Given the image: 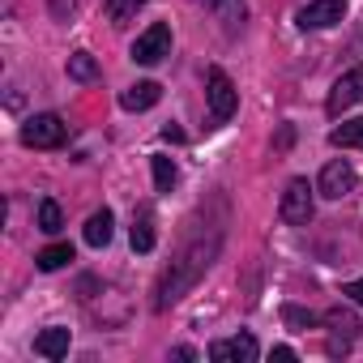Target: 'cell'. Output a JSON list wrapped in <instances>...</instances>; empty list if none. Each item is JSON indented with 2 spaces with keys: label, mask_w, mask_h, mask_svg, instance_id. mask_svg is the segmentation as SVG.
Here are the masks:
<instances>
[{
  "label": "cell",
  "mask_w": 363,
  "mask_h": 363,
  "mask_svg": "<svg viewBox=\"0 0 363 363\" xmlns=\"http://www.w3.org/2000/svg\"><path fill=\"white\" fill-rule=\"evenodd\" d=\"M111 231H116L111 210H94V214L86 218V244H90V248H107V244H111Z\"/></svg>",
  "instance_id": "5bb4252c"
},
{
  "label": "cell",
  "mask_w": 363,
  "mask_h": 363,
  "mask_svg": "<svg viewBox=\"0 0 363 363\" xmlns=\"http://www.w3.org/2000/svg\"><path fill=\"white\" fill-rule=\"evenodd\" d=\"M354 189H359V171H354L346 158H329V162L320 167V179H316V193H320V197L342 201V197H350Z\"/></svg>",
  "instance_id": "5b68a950"
},
{
  "label": "cell",
  "mask_w": 363,
  "mask_h": 363,
  "mask_svg": "<svg viewBox=\"0 0 363 363\" xmlns=\"http://www.w3.org/2000/svg\"><path fill=\"white\" fill-rule=\"evenodd\" d=\"M150 167H154V189H158V193H171V189H175V179H179V167H175L167 154H154Z\"/></svg>",
  "instance_id": "e0dca14e"
},
{
  "label": "cell",
  "mask_w": 363,
  "mask_h": 363,
  "mask_svg": "<svg viewBox=\"0 0 363 363\" xmlns=\"http://www.w3.org/2000/svg\"><path fill=\"white\" fill-rule=\"evenodd\" d=\"M158 99H162V86H158V82H137V86H128V90L120 94V107H124V111H150Z\"/></svg>",
  "instance_id": "7c38bea8"
},
{
  "label": "cell",
  "mask_w": 363,
  "mask_h": 363,
  "mask_svg": "<svg viewBox=\"0 0 363 363\" xmlns=\"http://www.w3.org/2000/svg\"><path fill=\"white\" fill-rule=\"evenodd\" d=\"M282 320H286L291 329H316V312H308V308H299V303H282Z\"/></svg>",
  "instance_id": "7402d4cb"
},
{
  "label": "cell",
  "mask_w": 363,
  "mask_h": 363,
  "mask_svg": "<svg viewBox=\"0 0 363 363\" xmlns=\"http://www.w3.org/2000/svg\"><path fill=\"white\" fill-rule=\"evenodd\" d=\"M197 5H206V9L223 22L227 35H240L244 22H248V5H244V0H197Z\"/></svg>",
  "instance_id": "8fae6325"
},
{
  "label": "cell",
  "mask_w": 363,
  "mask_h": 363,
  "mask_svg": "<svg viewBox=\"0 0 363 363\" xmlns=\"http://www.w3.org/2000/svg\"><path fill=\"white\" fill-rule=\"evenodd\" d=\"M52 13H56V18H69V13H73V0H52Z\"/></svg>",
  "instance_id": "d4e9b609"
},
{
  "label": "cell",
  "mask_w": 363,
  "mask_h": 363,
  "mask_svg": "<svg viewBox=\"0 0 363 363\" xmlns=\"http://www.w3.org/2000/svg\"><path fill=\"white\" fill-rule=\"evenodd\" d=\"M171 359H197V350H193V346H175Z\"/></svg>",
  "instance_id": "4316f807"
},
{
  "label": "cell",
  "mask_w": 363,
  "mask_h": 363,
  "mask_svg": "<svg viewBox=\"0 0 363 363\" xmlns=\"http://www.w3.org/2000/svg\"><path fill=\"white\" fill-rule=\"evenodd\" d=\"M60 227H65V214H60V206H56L52 197H43V201H39V231H43V235H56Z\"/></svg>",
  "instance_id": "ffe728a7"
},
{
  "label": "cell",
  "mask_w": 363,
  "mask_h": 363,
  "mask_svg": "<svg viewBox=\"0 0 363 363\" xmlns=\"http://www.w3.org/2000/svg\"><path fill=\"white\" fill-rule=\"evenodd\" d=\"M69 77L82 82V86L99 82V60H94L90 52H73V56H69Z\"/></svg>",
  "instance_id": "2e32d148"
},
{
  "label": "cell",
  "mask_w": 363,
  "mask_h": 363,
  "mask_svg": "<svg viewBox=\"0 0 363 363\" xmlns=\"http://www.w3.org/2000/svg\"><path fill=\"white\" fill-rule=\"evenodd\" d=\"M218 248H223V231H210V235H201V240H189L184 248L175 252V261L162 269V278H158V286H154V308L167 312L171 303L184 299V295L206 278V269L214 265Z\"/></svg>",
  "instance_id": "6da1fadb"
},
{
  "label": "cell",
  "mask_w": 363,
  "mask_h": 363,
  "mask_svg": "<svg viewBox=\"0 0 363 363\" xmlns=\"http://www.w3.org/2000/svg\"><path fill=\"white\" fill-rule=\"evenodd\" d=\"M65 137H69V124L56 111L30 116L22 124V145H30V150H56V145H65Z\"/></svg>",
  "instance_id": "277c9868"
},
{
  "label": "cell",
  "mask_w": 363,
  "mask_h": 363,
  "mask_svg": "<svg viewBox=\"0 0 363 363\" xmlns=\"http://www.w3.org/2000/svg\"><path fill=\"white\" fill-rule=\"evenodd\" d=\"M342 18H346L342 0H308V5L295 13V26L299 30H325V26H337Z\"/></svg>",
  "instance_id": "9c48e42d"
},
{
  "label": "cell",
  "mask_w": 363,
  "mask_h": 363,
  "mask_svg": "<svg viewBox=\"0 0 363 363\" xmlns=\"http://www.w3.org/2000/svg\"><path fill=\"white\" fill-rule=\"evenodd\" d=\"M73 261V244H48L39 257H35V265L43 269V274H52V269H60V265H69Z\"/></svg>",
  "instance_id": "ac0fdd59"
},
{
  "label": "cell",
  "mask_w": 363,
  "mask_h": 363,
  "mask_svg": "<svg viewBox=\"0 0 363 363\" xmlns=\"http://www.w3.org/2000/svg\"><path fill=\"white\" fill-rule=\"evenodd\" d=\"M141 5H145V0H107V18H111V26H128V22L137 18Z\"/></svg>",
  "instance_id": "44dd1931"
},
{
  "label": "cell",
  "mask_w": 363,
  "mask_h": 363,
  "mask_svg": "<svg viewBox=\"0 0 363 363\" xmlns=\"http://www.w3.org/2000/svg\"><path fill=\"white\" fill-rule=\"evenodd\" d=\"M329 145H337V150H363V120H350V124L333 128Z\"/></svg>",
  "instance_id": "d6986e66"
},
{
  "label": "cell",
  "mask_w": 363,
  "mask_h": 363,
  "mask_svg": "<svg viewBox=\"0 0 363 363\" xmlns=\"http://www.w3.org/2000/svg\"><path fill=\"white\" fill-rule=\"evenodd\" d=\"M162 141H184V128H179V124H162Z\"/></svg>",
  "instance_id": "cb8c5ba5"
},
{
  "label": "cell",
  "mask_w": 363,
  "mask_h": 363,
  "mask_svg": "<svg viewBox=\"0 0 363 363\" xmlns=\"http://www.w3.org/2000/svg\"><path fill=\"white\" fill-rule=\"evenodd\" d=\"M257 354H261V346H257L252 333L218 337V342L210 346V359H214V363H257Z\"/></svg>",
  "instance_id": "30bf717a"
},
{
  "label": "cell",
  "mask_w": 363,
  "mask_h": 363,
  "mask_svg": "<svg viewBox=\"0 0 363 363\" xmlns=\"http://www.w3.org/2000/svg\"><path fill=\"white\" fill-rule=\"evenodd\" d=\"M128 56H133L137 65H158L162 56H171V26H167V22H154L150 30H141L137 43L128 48Z\"/></svg>",
  "instance_id": "52a82bcc"
},
{
  "label": "cell",
  "mask_w": 363,
  "mask_h": 363,
  "mask_svg": "<svg viewBox=\"0 0 363 363\" xmlns=\"http://www.w3.org/2000/svg\"><path fill=\"white\" fill-rule=\"evenodd\" d=\"M291 141H295V128H291V124H286V128H282V133H278V150H291Z\"/></svg>",
  "instance_id": "484cf974"
},
{
  "label": "cell",
  "mask_w": 363,
  "mask_h": 363,
  "mask_svg": "<svg viewBox=\"0 0 363 363\" xmlns=\"http://www.w3.org/2000/svg\"><path fill=\"white\" fill-rule=\"evenodd\" d=\"M69 342H73V333L60 329V325H52V329H43V333L35 337V354H43V359H65V354H69Z\"/></svg>",
  "instance_id": "4fadbf2b"
},
{
  "label": "cell",
  "mask_w": 363,
  "mask_h": 363,
  "mask_svg": "<svg viewBox=\"0 0 363 363\" xmlns=\"http://www.w3.org/2000/svg\"><path fill=\"white\" fill-rule=\"evenodd\" d=\"M342 295H346V299H354V303L363 308V278H354V282H346V286H342Z\"/></svg>",
  "instance_id": "603a6c76"
},
{
  "label": "cell",
  "mask_w": 363,
  "mask_h": 363,
  "mask_svg": "<svg viewBox=\"0 0 363 363\" xmlns=\"http://www.w3.org/2000/svg\"><path fill=\"white\" fill-rule=\"evenodd\" d=\"M154 240H158V231H154V214H150V210H141V214L133 218L128 244H133V252H150V248H154Z\"/></svg>",
  "instance_id": "9a60e30c"
},
{
  "label": "cell",
  "mask_w": 363,
  "mask_h": 363,
  "mask_svg": "<svg viewBox=\"0 0 363 363\" xmlns=\"http://www.w3.org/2000/svg\"><path fill=\"white\" fill-rule=\"evenodd\" d=\"M320 325H325V333H329V354H346V350L359 342V333H363L354 308H346V303H333V308L320 316Z\"/></svg>",
  "instance_id": "7a4b0ae2"
},
{
  "label": "cell",
  "mask_w": 363,
  "mask_h": 363,
  "mask_svg": "<svg viewBox=\"0 0 363 363\" xmlns=\"http://www.w3.org/2000/svg\"><path fill=\"white\" fill-rule=\"evenodd\" d=\"M354 103H363V65H354V69H346L337 82H333V90H329V99H325V111L337 120L346 107H354Z\"/></svg>",
  "instance_id": "ba28073f"
},
{
  "label": "cell",
  "mask_w": 363,
  "mask_h": 363,
  "mask_svg": "<svg viewBox=\"0 0 363 363\" xmlns=\"http://www.w3.org/2000/svg\"><path fill=\"white\" fill-rule=\"evenodd\" d=\"M206 99H210V120L214 124H227L235 116V107H240V90H235V82L218 65L206 73Z\"/></svg>",
  "instance_id": "3957f363"
},
{
  "label": "cell",
  "mask_w": 363,
  "mask_h": 363,
  "mask_svg": "<svg viewBox=\"0 0 363 363\" xmlns=\"http://www.w3.org/2000/svg\"><path fill=\"white\" fill-rule=\"evenodd\" d=\"M312 193H316V189L308 184V179H291L286 193H282V206H278V218H282L286 227H308V223H312V210H316Z\"/></svg>",
  "instance_id": "8992f818"
}]
</instances>
